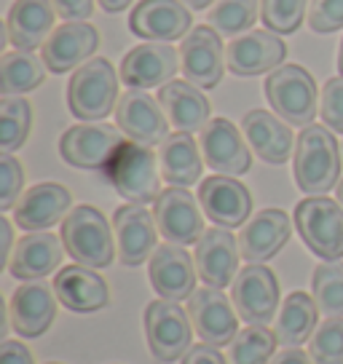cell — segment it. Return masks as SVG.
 Wrapping results in <instances>:
<instances>
[{
	"label": "cell",
	"instance_id": "cell-1",
	"mask_svg": "<svg viewBox=\"0 0 343 364\" xmlns=\"http://www.w3.org/2000/svg\"><path fill=\"white\" fill-rule=\"evenodd\" d=\"M292 174L300 193L324 196L341 182V148L327 126L311 124L295 139Z\"/></svg>",
	"mask_w": 343,
	"mask_h": 364
},
{
	"label": "cell",
	"instance_id": "cell-2",
	"mask_svg": "<svg viewBox=\"0 0 343 364\" xmlns=\"http://www.w3.org/2000/svg\"><path fill=\"white\" fill-rule=\"evenodd\" d=\"M102 171L107 182L115 188V193L126 198L129 204L145 206L161 196L159 156L148 145L126 139Z\"/></svg>",
	"mask_w": 343,
	"mask_h": 364
},
{
	"label": "cell",
	"instance_id": "cell-3",
	"mask_svg": "<svg viewBox=\"0 0 343 364\" xmlns=\"http://www.w3.org/2000/svg\"><path fill=\"white\" fill-rule=\"evenodd\" d=\"M113 228L100 209L83 204L70 209V215L62 220V244L73 260L86 268H107L115 257Z\"/></svg>",
	"mask_w": 343,
	"mask_h": 364
},
{
	"label": "cell",
	"instance_id": "cell-4",
	"mask_svg": "<svg viewBox=\"0 0 343 364\" xmlns=\"http://www.w3.org/2000/svg\"><path fill=\"white\" fill-rule=\"evenodd\" d=\"M118 75L107 59L97 57L80 65L68 83V107L78 121H102L115 113Z\"/></svg>",
	"mask_w": 343,
	"mask_h": 364
},
{
	"label": "cell",
	"instance_id": "cell-5",
	"mask_svg": "<svg viewBox=\"0 0 343 364\" xmlns=\"http://www.w3.org/2000/svg\"><path fill=\"white\" fill-rule=\"evenodd\" d=\"M295 228L303 244L320 260L332 262L343 257V206L327 196H309L295 206Z\"/></svg>",
	"mask_w": 343,
	"mask_h": 364
},
{
	"label": "cell",
	"instance_id": "cell-6",
	"mask_svg": "<svg viewBox=\"0 0 343 364\" xmlns=\"http://www.w3.org/2000/svg\"><path fill=\"white\" fill-rule=\"evenodd\" d=\"M265 97L274 113L290 126L306 129L320 113L317 83L300 65H282L265 78Z\"/></svg>",
	"mask_w": 343,
	"mask_h": 364
},
{
	"label": "cell",
	"instance_id": "cell-7",
	"mask_svg": "<svg viewBox=\"0 0 343 364\" xmlns=\"http://www.w3.org/2000/svg\"><path fill=\"white\" fill-rule=\"evenodd\" d=\"M145 338L150 353L169 364L191 351V316L172 300H153L145 306Z\"/></svg>",
	"mask_w": 343,
	"mask_h": 364
},
{
	"label": "cell",
	"instance_id": "cell-8",
	"mask_svg": "<svg viewBox=\"0 0 343 364\" xmlns=\"http://www.w3.org/2000/svg\"><path fill=\"white\" fill-rule=\"evenodd\" d=\"M231 300L247 324H268L279 311V282L263 262L241 268L231 284Z\"/></svg>",
	"mask_w": 343,
	"mask_h": 364
},
{
	"label": "cell",
	"instance_id": "cell-9",
	"mask_svg": "<svg viewBox=\"0 0 343 364\" xmlns=\"http://www.w3.org/2000/svg\"><path fill=\"white\" fill-rule=\"evenodd\" d=\"M226 46L209 24H199L180 43V70L188 83L199 89H215L226 73Z\"/></svg>",
	"mask_w": 343,
	"mask_h": 364
},
{
	"label": "cell",
	"instance_id": "cell-10",
	"mask_svg": "<svg viewBox=\"0 0 343 364\" xmlns=\"http://www.w3.org/2000/svg\"><path fill=\"white\" fill-rule=\"evenodd\" d=\"M204 209L196 201L194 196L188 193L185 188H164L161 196L153 201V217H156V225L159 233L169 244H196V241L204 236Z\"/></svg>",
	"mask_w": 343,
	"mask_h": 364
},
{
	"label": "cell",
	"instance_id": "cell-11",
	"mask_svg": "<svg viewBox=\"0 0 343 364\" xmlns=\"http://www.w3.org/2000/svg\"><path fill=\"white\" fill-rule=\"evenodd\" d=\"M124 132L113 126L78 124L59 136V156L75 169H105L115 150L124 145Z\"/></svg>",
	"mask_w": 343,
	"mask_h": 364
},
{
	"label": "cell",
	"instance_id": "cell-12",
	"mask_svg": "<svg viewBox=\"0 0 343 364\" xmlns=\"http://www.w3.org/2000/svg\"><path fill=\"white\" fill-rule=\"evenodd\" d=\"M188 316L196 335L215 348L231 346V341L239 335V316L218 287H199L188 297Z\"/></svg>",
	"mask_w": 343,
	"mask_h": 364
},
{
	"label": "cell",
	"instance_id": "cell-13",
	"mask_svg": "<svg viewBox=\"0 0 343 364\" xmlns=\"http://www.w3.org/2000/svg\"><path fill=\"white\" fill-rule=\"evenodd\" d=\"M201 156L204 164L215 174L239 177L247 174L252 166V153L244 142V132H239L228 118H212L201 129Z\"/></svg>",
	"mask_w": 343,
	"mask_h": 364
},
{
	"label": "cell",
	"instance_id": "cell-14",
	"mask_svg": "<svg viewBox=\"0 0 343 364\" xmlns=\"http://www.w3.org/2000/svg\"><path fill=\"white\" fill-rule=\"evenodd\" d=\"M129 30L148 43H169L191 33V9L183 0H139L129 14Z\"/></svg>",
	"mask_w": 343,
	"mask_h": 364
},
{
	"label": "cell",
	"instance_id": "cell-15",
	"mask_svg": "<svg viewBox=\"0 0 343 364\" xmlns=\"http://www.w3.org/2000/svg\"><path fill=\"white\" fill-rule=\"evenodd\" d=\"M113 233H115L118 260L124 262V265H129V268L142 265L156 252L159 225H156V217L150 215L145 206L139 204L118 206L113 215Z\"/></svg>",
	"mask_w": 343,
	"mask_h": 364
},
{
	"label": "cell",
	"instance_id": "cell-16",
	"mask_svg": "<svg viewBox=\"0 0 343 364\" xmlns=\"http://www.w3.org/2000/svg\"><path fill=\"white\" fill-rule=\"evenodd\" d=\"M196 276H199L196 262L180 244L167 241L150 255L148 279L161 300H172V303L188 300L196 292Z\"/></svg>",
	"mask_w": 343,
	"mask_h": 364
},
{
	"label": "cell",
	"instance_id": "cell-17",
	"mask_svg": "<svg viewBox=\"0 0 343 364\" xmlns=\"http://www.w3.org/2000/svg\"><path fill=\"white\" fill-rule=\"evenodd\" d=\"M239 244L231 236L228 228L212 225L209 230H204L201 239L196 241L194 262L199 279L206 287L226 289V287L233 284V279L239 273Z\"/></svg>",
	"mask_w": 343,
	"mask_h": 364
},
{
	"label": "cell",
	"instance_id": "cell-18",
	"mask_svg": "<svg viewBox=\"0 0 343 364\" xmlns=\"http://www.w3.org/2000/svg\"><path fill=\"white\" fill-rule=\"evenodd\" d=\"M115 124L132 142L139 145H161L167 139V115L161 110L159 100H153L148 91L129 89L121 94L115 105Z\"/></svg>",
	"mask_w": 343,
	"mask_h": 364
},
{
	"label": "cell",
	"instance_id": "cell-19",
	"mask_svg": "<svg viewBox=\"0 0 343 364\" xmlns=\"http://www.w3.org/2000/svg\"><path fill=\"white\" fill-rule=\"evenodd\" d=\"M287 57V46L271 30H258L233 38L226 46V65L233 75L252 78V75H263L282 68V59Z\"/></svg>",
	"mask_w": 343,
	"mask_h": 364
},
{
	"label": "cell",
	"instance_id": "cell-20",
	"mask_svg": "<svg viewBox=\"0 0 343 364\" xmlns=\"http://www.w3.org/2000/svg\"><path fill=\"white\" fill-rule=\"evenodd\" d=\"M180 70V54L169 43H142L134 46L121 59V80L129 89H161Z\"/></svg>",
	"mask_w": 343,
	"mask_h": 364
},
{
	"label": "cell",
	"instance_id": "cell-21",
	"mask_svg": "<svg viewBox=\"0 0 343 364\" xmlns=\"http://www.w3.org/2000/svg\"><path fill=\"white\" fill-rule=\"evenodd\" d=\"M70 204L73 196L65 185L59 182H38L30 191H24L22 198L14 206V223L30 230V233H41L54 228L59 220H65L70 215Z\"/></svg>",
	"mask_w": 343,
	"mask_h": 364
},
{
	"label": "cell",
	"instance_id": "cell-22",
	"mask_svg": "<svg viewBox=\"0 0 343 364\" xmlns=\"http://www.w3.org/2000/svg\"><path fill=\"white\" fill-rule=\"evenodd\" d=\"M199 204L220 228H239L252 212V196L236 177L212 174L199 185Z\"/></svg>",
	"mask_w": 343,
	"mask_h": 364
},
{
	"label": "cell",
	"instance_id": "cell-23",
	"mask_svg": "<svg viewBox=\"0 0 343 364\" xmlns=\"http://www.w3.org/2000/svg\"><path fill=\"white\" fill-rule=\"evenodd\" d=\"M11 327L22 338H41L57 316V292L46 282H22L9 303Z\"/></svg>",
	"mask_w": 343,
	"mask_h": 364
},
{
	"label": "cell",
	"instance_id": "cell-24",
	"mask_svg": "<svg viewBox=\"0 0 343 364\" xmlns=\"http://www.w3.org/2000/svg\"><path fill=\"white\" fill-rule=\"evenodd\" d=\"M100 46V35L92 24L86 22H68L59 24L57 30L51 33V38L43 46V65L51 73H68L73 68L86 65L89 57L97 51Z\"/></svg>",
	"mask_w": 343,
	"mask_h": 364
},
{
	"label": "cell",
	"instance_id": "cell-25",
	"mask_svg": "<svg viewBox=\"0 0 343 364\" xmlns=\"http://www.w3.org/2000/svg\"><path fill=\"white\" fill-rule=\"evenodd\" d=\"M54 292H57L59 303L75 314H94L110 303L107 282L100 273H94V268H86L78 262L65 265L54 276Z\"/></svg>",
	"mask_w": 343,
	"mask_h": 364
},
{
	"label": "cell",
	"instance_id": "cell-26",
	"mask_svg": "<svg viewBox=\"0 0 343 364\" xmlns=\"http://www.w3.org/2000/svg\"><path fill=\"white\" fill-rule=\"evenodd\" d=\"M57 9L51 0H16L6 16V35L16 51L43 48L54 33Z\"/></svg>",
	"mask_w": 343,
	"mask_h": 364
},
{
	"label": "cell",
	"instance_id": "cell-27",
	"mask_svg": "<svg viewBox=\"0 0 343 364\" xmlns=\"http://www.w3.org/2000/svg\"><path fill=\"white\" fill-rule=\"evenodd\" d=\"M292 223L282 209H263L244 223L239 233V252L247 262H265L290 241Z\"/></svg>",
	"mask_w": 343,
	"mask_h": 364
},
{
	"label": "cell",
	"instance_id": "cell-28",
	"mask_svg": "<svg viewBox=\"0 0 343 364\" xmlns=\"http://www.w3.org/2000/svg\"><path fill=\"white\" fill-rule=\"evenodd\" d=\"M62 262V239L54 233H27L14 244L9 273L19 282H41L48 273H54Z\"/></svg>",
	"mask_w": 343,
	"mask_h": 364
},
{
	"label": "cell",
	"instance_id": "cell-29",
	"mask_svg": "<svg viewBox=\"0 0 343 364\" xmlns=\"http://www.w3.org/2000/svg\"><path fill=\"white\" fill-rule=\"evenodd\" d=\"M241 132H244L247 145L265 164L282 166L292 156V142L295 139H292L290 126L279 115L268 113V110H250L241 121Z\"/></svg>",
	"mask_w": 343,
	"mask_h": 364
},
{
	"label": "cell",
	"instance_id": "cell-30",
	"mask_svg": "<svg viewBox=\"0 0 343 364\" xmlns=\"http://www.w3.org/2000/svg\"><path fill=\"white\" fill-rule=\"evenodd\" d=\"M159 105L177 132L194 134L209 124V102L199 86L188 80H169L159 89Z\"/></svg>",
	"mask_w": 343,
	"mask_h": 364
},
{
	"label": "cell",
	"instance_id": "cell-31",
	"mask_svg": "<svg viewBox=\"0 0 343 364\" xmlns=\"http://www.w3.org/2000/svg\"><path fill=\"white\" fill-rule=\"evenodd\" d=\"M159 166L161 177L169 185L191 188L194 182L201 180V169H204L201 145L194 139V134L174 132L159 145Z\"/></svg>",
	"mask_w": 343,
	"mask_h": 364
},
{
	"label": "cell",
	"instance_id": "cell-32",
	"mask_svg": "<svg viewBox=\"0 0 343 364\" xmlns=\"http://www.w3.org/2000/svg\"><path fill=\"white\" fill-rule=\"evenodd\" d=\"M317 300L306 292H290L285 297V303L279 308V316L274 324V335L279 346L285 348H297L306 341H311V335L317 330Z\"/></svg>",
	"mask_w": 343,
	"mask_h": 364
},
{
	"label": "cell",
	"instance_id": "cell-33",
	"mask_svg": "<svg viewBox=\"0 0 343 364\" xmlns=\"http://www.w3.org/2000/svg\"><path fill=\"white\" fill-rule=\"evenodd\" d=\"M46 65L30 51H9L0 59V94L14 97V94H27L38 89L46 80Z\"/></svg>",
	"mask_w": 343,
	"mask_h": 364
},
{
	"label": "cell",
	"instance_id": "cell-34",
	"mask_svg": "<svg viewBox=\"0 0 343 364\" xmlns=\"http://www.w3.org/2000/svg\"><path fill=\"white\" fill-rule=\"evenodd\" d=\"M276 346L279 341L265 324H250L231 341L228 359L231 364H268L274 359Z\"/></svg>",
	"mask_w": 343,
	"mask_h": 364
},
{
	"label": "cell",
	"instance_id": "cell-35",
	"mask_svg": "<svg viewBox=\"0 0 343 364\" xmlns=\"http://www.w3.org/2000/svg\"><path fill=\"white\" fill-rule=\"evenodd\" d=\"M311 297L317 300L322 316H343V262H320L311 276Z\"/></svg>",
	"mask_w": 343,
	"mask_h": 364
},
{
	"label": "cell",
	"instance_id": "cell-36",
	"mask_svg": "<svg viewBox=\"0 0 343 364\" xmlns=\"http://www.w3.org/2000/svg\"><path fill=\"white\" fill-rule=\"evenodd\" d=\"M33 126V107L22 97H3L0 102V148L14 153L27 142Z\"/></svg>",
	"mask_w": 343,
	"mask_h": 364
},
{
	"label": "cell",
	"instance_id": "cell-37",
	"mask_svg": "<svg viewBox=\"0 0 343 364\" xmlns=\"http://www.w3.org/2000/svg\"><path fill=\"white\" fill-rule=\"evenodd\" d=\"M258 19V0H218L206 14V24L226 38H239Z\"/></svg>",
	"mask_w": 343,
	"mask_h": 364
},
{
	"label": "cell",
	"instance_id": "cell-38",
	"mask_svg": "<svg viewBox=\"0 0 343 364\" xmlns=\"http://www.w3.org/2000/svg\"><path fill=\"white\" fill-rule=\"evenodd\" d=\"M314 364H343V316L324 318L309 341Z\"/></svg>",
	"mask_w": 343,
	"mask_h": 364
},
{
	"label": "cell",
	"instance_id": "cell-39",
	"mask_svg": "<svg viewBox=\"0 0 343 364\" xmlns=\"http://www.w3.org/2000/svg\"><path fill=\"white\" fill-rule=\"evenodd\" d=\"M309 3L311 0H260V19L271 33L290 35L300 27L303 16H309Z\"/></svg>",
	"mask_w": 343,
	"mask_h": 364
},
{
	"label": "cell",
	"instance_id": "cell-40",
	"mask_svg": "<svg viewBox=\"0 0 343 364\" xmlns=\"http://www.w3.org/2000/svg\"><path fill=\"white\" fill-rule=\"evenodd\" d=\"M24 169L22 164L14 159V153L0 156V212H11L16 201L22 198Z\"/></svg>",
	"mask_w": 343,
	"mask_h": 364
},
{
	"label": "cell",
	"instance_id": "cell-41",
	"mask_svg": "<svg viewBox=\"0 0 343 364\" xmlns=\"http://www.w3.org/2000/svg\"><path fill=\"white\" fill-rule=\"evenodd\" d=\"M322 124L330 132L343 134V75L330 78L322 86V102H320Z\"/></svg>",
	"mask_w": 343,
	"mask_h": 364
},
{
	"label": "cell",
	"instance_id": "cell-42",
	"mask_svg": "<svg viewBox=\"0 0 343 364\" xmlns=\"http://www.w3.org/2000/svg\"><path fill=\"white\" fill-rule=\"evenodd\" d=\"M306 19L311 30L320 35L343 30V0H311Z\"/></svg>",
	"mask_w": 343,
	"mask_h": 364
},
{
	"label": "cell",
	"instance_id": "cell-43",
	"mask_svg": "<svg viewBox=\"0 0 343 364\" xmlns=\"http://www.w3.org/2000/svg\"><path fill=\"white\" fill-rule=\"evenodd\" d=\"M62 19L68 22H86L94 14V0H51Z\"/></svg>",
	"mask_w": 343,
	"mask_h": 364
},
{
	"label": "cell",
	"instance_id": "cell-44",
	"mask_svg": "<svg viewBox=\"0 0 343 364\" xmlns=\"http://www.w3.org/2000/svg\"><path fill=\"white\" fill-rule=\"evenodd\" d=\"M180 364H228V362H226V356L215 346L199 343V346H191V351L185 353Z\"/></svg>",
	"mask_w": 343,
	"mask_h": 364
},
{
	"label": "cell",
	"instance_id": "cell-45",
	"mask_svg": "<svg viewBox=\"0 0 343 364\" xmlns=\"http://www.w3.org/2000/svg\"><path fill=\"white\" fill-rule=\"evenodd\" d=\"M0 364H35L30 348L19 341L0 343Z\"/></svg>",
	"mask_w": 343,
	"mask_h": 364
},
{
	"label": "cell",
	"instance_id": "cell-46",
	"mask_svg": "<svg viewBox=\"0 0 343 364\" xmlns=\"http://www.w3.org/2000/svg\"><path fill=\"white\" fill-rule=\"evenodd\" d=\"M268 364H314L309 353H303L300 348H285L279 351Z\"/></svg>",
	"mask_w": 343,
	"mask_h": 364
},
{
	"label": "cell",
	"instance_id": "cell-47",
	"mask_svg": "<svg viewBox=\"0 0 343 364\" xmlns=\"http://www.w3.org/2000/svg\"><path fill=\"white\" fill-rule=\"evenodd\" d=\"M11 223L6 220V217H0V260L9 265V260H11Z\"/></svg>",
	"mask_w": 343,
	"mask_h": 364
},
{
	"label": "cell",
	"instance_id": "cell-48",
	"mask_svg": "<svg viewBox=\"0 0 343 364\" xmlns=\"http://www.w3.org/2000/svg\"><path fill=\"white\" fill-rule=\"evenodd\" d=\"M97 3H100L107 14H118V11H126L129 3H134V0H97Z\"/></svg>",
	"mask_w": 343,
	"mask_h": 364
},
{
	"label": "cell",
	"instance_id": "cell-49",
	"mask_svg": "<svg viewBox=\"0 0 343 364\" xmlns=\"http://www.w3.org/2000/svg\"><path fill=\"white\" fill-rule=\"evenodd\" d=\"M188 9H194V11H201V9H206L209 3H218V0H183Z\"/></svg>",
	"mask_w": 343,
	"mask_h": 364
},
{
	"label": "cell",
	"instance_id": "cell-50",
	"mask_svg": "<svg viewBox=\"0 0 343 364\" xmlns=\"http://www.w3.org/2000/svg\"><path fill=\"white\" fill-rule=\"evenodd\" d=\"M338 73L343 75V41H341V46H338Z\"/></svg>",
	"mask_w": 343,
	"mask_h": 364
},
{
	"label": "cell",
	"instance_id": "cell-51",
	"mask_svg": "<svg viewBox=\"0 0 343 364\" xmlns=\"http://www.w3.org/2000/svg\"><path fill=\"white\" fill-rule=\"evenodd\" d=\"M335 196H338V204L343 206V180L338 182V188H335Z\"/></svg>",
	"mask_w": 343,
	"mask_h": 364
},
{
	"label": "cell",
	"instance_id": "cell-52",
	"mask_svg": "<svg viewBox=\"0 0 343 364\" xmlns=\"http://www.w3.org/2000/svg\"><path fill=\"white\" fill-rule=\"evenodd\" d=\"M46 364H57V362H46Z\"/></svg>",
	"mask_w": 343,
	"mask_h": 364
}]
</instances>
